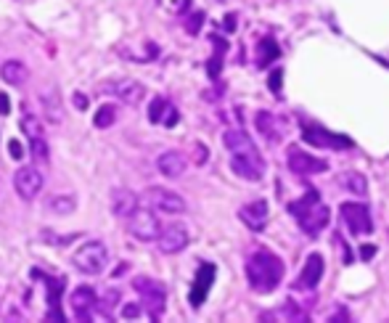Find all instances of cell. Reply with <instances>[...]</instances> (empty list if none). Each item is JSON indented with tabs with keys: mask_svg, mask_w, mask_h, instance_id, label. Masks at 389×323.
<instances>
[{
	"mask_svg": "<svg viewBox=\"0 0 389 323\" xmlns=\"http://www.w3.org/2000/svg\"><path fill=\"white\" fill-rule=\"evenodd\" d=\"M138 313H141V310L135 308V305H127V308H125V313H122V315H125V318H127V321H130V318H138Z\"/></svg>",
	"mask_w": 389,
	"mask_h": 323,
	"instance_id": "obj_38",
	"label": "cell"
},
{
	"mask_svg": "<svg viewBox=\"0 0 389 323\" xmlns=\"http://www.w3.org/2000/svg\"><path fill=\"white\" fill-rule=\"evenodd\" d=\"M30 148H32V159L35 162H48V143H45V138L30 141Z\"/></svg>",
	"mask_w": 389,
	"mask_h": 323,
	"instance_id": "obj_31",
	"label": "cell"
},
{
	"mask_svg": "<svg viewBox=\"0 0 389 323\" xmlns=\"http://www.w3.org/2000/svg\"><path fill=\"white\" fill-rule=\"evenodd\" d=\"M93 122H96V128H101V130L109 128V125H114V122H117V106H114V103H104V106L98 109V114H96Z\"/></svg>",
	"mask_w": 389,
	"mask_h": 323,
	"instance_id": "obj_27",
	"label": "cell"
},
{
	"mask_svg": "<svg viewBox=\"0 0 389 323\" xmlns=\"http://www.w3.org/2000/svg\"><path fill=\"white\" fill-rule=\"evenodd\" d=\"M156 167L165 177H180L186 173V157L180 151H165L156 162Z\"/></svg>",
	"mask_w": 389,
	"mask_h": 323,
	"instance_id": "obj_20",
	"label": "cell"
},
{
	"mask_svg": "<svg viewBox=\"0 0 389 323\" xmlns=\"http://www.w3.org/2000/svg\"><path fill=\"white\" fill-rule=\"evenodd\" d=\"M286 164H289V170L297 173V175H315V173H326V170H329V164L323 159L310 157L307 151H302V148H297V146L289 148Z\"/></svg>",
	"mask_w": 389,
	"mask_h": 323,
	"instance_id": "obj_9",
	"label": "cell"
},
{
	"mask_svg": "<svg viewBox=\"0 0 389 323\" xmlns=\"http://www.w3.org/2000/svg\"><path fill=\"white\" fill-rule=\"evenodd\" d=\"M286 209L297 218L302 231H305L307 236H313V238L320 234L331 220V209L320 202V196H318L315 189H310V191L305 193L302 199H297V202H289Z\"/></svg>",
	"mask_w": 389,
	"mask_h": 323,
	"instance_id": "obj_3",
	"label": "cell"
},
{
	"mask_svg": "<svg viewBox=\"0 0 389 323\" xmlns=\"http://www.w3.org/2000/svg\"><path fill=\"white\" fill-rule=\"evenodd\" d=\"M162 125H167V128H172V125H178V109H175V106L170 109V114H167V117H165V122H162Z\"/></svg>",
	"mask_w": 389,
	"mask_h": 323,
	"instance_id": "obj_37",
	"label": "cell"
},
{
	"mask_svg": "<svg viewBox=\"0 0 389 323\" xmlns=\"http://www.w3.org/2000/svg\"><path fill=\"white\" fill-rule=\"evenodd\" d=\"M117 299H120V292H117V289H111V292H106L104 302H98V305H101V313L111 318V310H114V302H117Z\"/></svg>",
	"mask_w": 389,
	"mask_h": 323,
	"instance_id": "obj_32",
	"label": "cell"
},
{
	"mask_svg": "<svg viewBox=\"0 0 389 323\" xmlns=\"http://www.w3.org/2000/svg\"><path fill=\"white\" fill-rule=\"evenodd\" d=\"M127 231H130V236H135L138 241H156L162 225H159V218H156L151 209L135 207L133 212L127 215Z\"/></svg>",
	"mask_w": 389,
	"mask_h": 323,
	"instance_id": "obj_6",
	"label": "cell"
},
{
	"mask_svg": "<svg viewBox=\"0 0 389 323\" xmlns=\"http://www.w3.org/2000/svg\"><path fill=\"white\" fill-rule=\"evenodd\" d=\"M8 151H11L14 159H21V157H24V151H21V143H19V141H11V143H8Z\"/></svg>",
	"mask_w": 389,
	"mask_h": 323,
	"instance_id": "obj_36",
	"label": "cell"
},
{
	"mask_svg": "<svg viewBox=\"0 0 389 323\" xmlns=\"http://www.w3.org/2000/svg\"><path fill=\"white\" fill-rule=\"evenodd\" d=\"M21 130L27 132L30 141L43 138V125H40V119L35 117V114H24V119H21Z\"/></svg>",
	"mask_w": 389,
	"mask_h": 323,
	"instance_id": "obj_29",
	"label": "cell"
},
{
	"mask_svg": "<svg viewBox=\"0 0 389 323\" xmlns=\"http://www.w3.org/2000/svg\"><path fill=\"white\" fill-rule=\"evenodd\" d=\"M215 276H217V268H215L212 263H201V265H199V270H196V279H194V286H191V294H188V302H191V308H201V305H204V299L210 297L212 283H215Z\"/></svg>",
	"mask_w": 389,
	"mask_h": 323,
	"instance_id": "obj_11",
	"label": "cell"
},
{
	"mask_svg": "<svg viewBox=\"0 0 389 323\" xmlns=\"http://www.w3.org/2000/svg\"><path fill=\"white\" fill-rule=\"evenodd\" d=\"M323 279V257L313 252L307 260H305V268H302V273L297 276L294 281V289H300V292H313L315 286L320 283Z\"/></svg>",
	"mask_w": 389,
	"mask_h": 323,
	"instance_id": "obj_14",
	"label": "cell"
},
{
	"mask_svg": "<svg viewBox=\"0 0 389 323\" xmlns=\"http://www.w3.org/2000/svg\"><path fill=\"white\" fill-rule=\"evenodd\" d=\"M135 292L141 294V299H143V305L149 310V315L156 321L162 313H165V305H167V289L159 283V281L154 279H146V276H141V279H135Z\"/></svg>",
	"mask_w": 389,
	"mask_h": 323,
	"instance_id": "obj_5",
	"label": "cell"
},
{
	"mask_svg": "<svg viewBox=\"0 0 389 323\" xmlns=\"http://www.w3.org/2000/svg\"><path fill=\"white\" fill-rule=\"evenodd\" d=\"M109 202H111V212H114L117 218H127L135 207H138V196H135L130 189H114Z\"/></svg>",
	"mask_w": 389,
	"mask_h": 323,
	"instance_id": "obj_19",
	"label": "cell"
},
{
	"mask_svg": "<svg viewBox=\"0 0 389 323\" xmlns=\"http://www.w3.org/2000/svg\"><path fill=\"white\" fill-rule=\"evenodd\" d=\"M0 77H3V82H8V85H21V82L27 80V67H24L21 61H6V64L0 67Z\"/></svg>",
	"mask_w": 389,
	"mask_h": 323,
	"instance_id": "obj_24",
	"label": "cell"
},
{
	"mask_svg": "<svg viewBox=\"0 0 389 323\" xmlns=\"http://www.w3.org/2000/svg\"><path fill=\"white\" fill-rule=\"evenodd\" d=\"M284 279V263L270 250H257L246 257V281L257 294H270Z\"/></svg>",
	"mask_w": 389,
	"mask_h": 323,
	"instance_id": "obj_2",
	"label": "cell"
},
{
	"mask_svg": "<svg viewBox=\"0 0 389 323\" xmlns=\"http://www.w3.org/2000/svg\"><path fill=\"white\" fill-rule=\"evenodd\" d=\"M146 199H149V204L156 209V212H165V215H183L186 212V199L180 196V193L170 191V189H159V186H154L146 191Z\"/></svg>",
	"mask_w": 389,
	"mask_h": 323,
	"instance_id": "obj_8",
	"label": "cell"
},
{
	"mask_svg": "<svg viewBox=\"0 0 389 323\" xmlns=\"http://www.w3.org/2000/svg\"><path fill=\"white\" fill-rule=\"evenodd\" d=\"M225 148L230 151V170L244 180H262L265 175V159L260 157L255 141L244 130H225Z\"/></svg>",
	"mask_w": 389,
	"mask_h": 323,
	"instance_id": "obj_1",
	"label": "cell"
},
{
	"mask_svg": "<svg viewBox=\"0 0 389 323\" xmlns=\"http://www.w3.org/2000/svg\"><path fill=\"white\" fill-rule=\"evenodd\" d=\"M339 183L345 186L347 191L358 193V196H365V193H368V180L360 175V173H342V175H339Z\"/></svg>",
	"mask_w": 389,
	"mask_h": 323,
	"instance_id": "obj_25",
	"label": "cell"
},
{
	"mask_svg": "<svg viewBox=\"0 0 389 323\" xmlns=\"http://www.w3.org/2000/svg\"><path fill=\"white\" fill-rule=\"evenodd\" d=\"M342 220H345L347 231L352 236H368L374 231V220H371V209L368 204H360V202H347L342 204Z\"/></svg>",
	"mask_w": 389,
	"mask_h": 323,
	"instance_id": "obj_7",
	"label": "cell"
},
{
	"mask_svg": "<svg viewBox=\"0 0 389 323\" xmlns=\"http://www.w3.org/2000/svg\"><path fill=\"white\" fill-rule=\"evenodd\" d=\"M268 202L265 199H255V202H249V204H244L239 209V218L244 220L246 228H252V231H262L265 225H268Z\"/></svg>",
	"mask_w": 389,
	"mask_h": 323,
	"instance_id": "obj_15",
	"label": "cell"
},
{
	"mask_svg": "<svg viewBox=\"0 0 389 323\" xmlns=\"http://www.w3.org/2000/svg\"><path fill=\"white\" fill-rule=\"evenodd\" d=\"M281 80H284V72H281V69H273V72H270V90H273V93H275V96H281Z\"/></svg>",
	"mask_w": 389,
	"mask_h": 323,
	"instance_id": "obj_33",
	"label": "cell"
},
{
	"mask_svg": "<svg viewBox=\"0 0 389 323\" xmlns=\"http://www.w3.org/2000/svg\"><path fill=\"white\" fill-rule=\"evenodd\" d=\"M374 247H363V260H368V257H371V254H374Z\"/></svg>",
	"mask_w": 389,
	"mask_h": 323,
	"instance_id": "obj_41",
	"label": "cell"
},
{
	"mask_svg": "<svg viewBox=\"0 0 389 323\" xmlns=\"http://www.w3.org/2000/svg\"><path fill=\"white\" fill-rule=\"evenodd\" d=\"M43 173L37 170V167H32V164H27V167H21V170H16L14 175V186H16V193L21 196V199H35L37 193L43 191Z\"/></svg>",
	"mask_w": 389,
	"mask_h": 323,
	"instance_id": "obj_12",
	"label": "cell"
},
{
	"mask_svg": "<svg viewBox=\"0 0 389 323\" xmlns=\"http://www.w3.org/2000/svg\"><path fill=\"white\" fill-rule=\"evenodd\" d=\"M278 56H281V48L275 43V37H270V35L262 37L260 45H257V67H260V69H268Z\"/></svg>",
	"mask_w": 389,
	"mask_h": 323,
	"instance_id": "obj_21",
	"label": "cell"
},
{
	"mask_svg": "<svg viewBox=\"0 0 389 323\" xmlns=\"http://www.w3.org/2000/svg\"><path fill=\"white\" fill-rule=\"evenodd\" d=\"M188 231L180 225V222H172V225H167V228H162L159 231V236H156V244H159V250L165 252V254H178V252H183L186 247H188Z\"/></svg>",
	"mask_w": 389,
	"mask_h": 323,
	"instance_id": "obj_13",
	"label": "cell"
},
{
	"mask_svg": "<svg viewBox=\"0 0 389 323\" xmlns=\"http://www.w3.org/2000/svg\"><path fill=\"white\" fill-rule=\"evenodd\" d=\"M75 103H77V106H80V109H85V106H88V101H85L82 96H75Z\"/></svg>",
	"mask_w": 389,
	"mask_h": 323,
	"instance_id": "obj_42",
	"label": "cell"
},
{
	"mask_svg": "<svg viewBox=\"0 0 389 323\" xmlns=\"http://www.w3.org/2000/svg\"><path fill=\"white\" fill-rule=\"evenodd\" d=\"M233 24H236V16H228V19H225V27H228V30L225 32H233Z\"/></svg>",
	"mask_w": 389,
	"mask_h": 323,
	"instance_id": "obj_40",
	"label": "cell"
},
{
	"mask_svg": "<svg viewBox=\"0 0 389 323\" xmlns=\"http://www.w3.org/2000/svg\"><path fill=\"white\" fill-rule=\"evenodd\" d=\"M72 263L85 276H101L106 270V265H109V250H106L104 241H88L75 252Z\"/></svg>",
	"mask_w": 389,
	"mask_h": 323,
	"instance_id": "obj_4",
	"label": "cell"
},
{
	"mask_svg": "<svg viewBox=\"0 0 389 323\" xmlns=\"http://www.w3.org/2000/svg\"><path fill=\"white\" fill-rule=\"evenodd\" d=\"M212 43L217 45V53L210 59V64H207V69H210V77H217L220 74V64H223V56H225V51H228V45L217 37V35H212Z\"/></svg>",
	"mask_w": 389,
	"mask_h": 323,
	"instance_id": "obj_28",
	"label": "cell"
},
{
	"mask_svg": "<svg viewBox=\"0 0 389 323\" xmlns=\"http://www.w3.org/2000/svg\"><path fill=\"white\" fill-rule=\"evenodd\" d=\"M109 90H111L122 103H127V106H138V103L146 98V88H143L138 80H117V82L109 85Z\"/></svg>",
	"mask_w": 389,
	"mask_h": 323,
	"instance_id": "obj_16",
	"label": "cell"
},
{
	"mask_svg": "<svg viewBox=\"0 0 389 323\" xmlns=\"http://www.w3.org/2000/svg\"><path fill=\"white\" fill-rule=\"evenodd\" d=\"M75 196H53L51 199V209L53 212H59V215H69V212H75Z\"/></svg>",
	"mask_w": 389,
	"mask_h": 323,
	"instance_id": "obj_30",
	"label": "cell"
},
{
	"mask_svg": "<svg viewBox=\"0 0 389 323\" xmlns=\"http://www.w3.org/2000/svg\"><path fill=\"white\" fill-rule=\"evenodd\" d=\"M45 279V292H48V321H64V315L59 313V305H61V292H64V279H51V276H43Z\"/></svg>",
	"mask_w": 389,
	"mask_h": 323,
	"instance_id": "obj_18",
	"label": "cell"
},
{
	"mask_svg": "<svg viewBox=\"0 0 389 323\" xmlns=\"http://www.w3.org/2000/svg\"><path fill=\"white\" fill-rule=\"evenodd\" d=\"M69 305H72V310H75L77 321H90L93 308L98 305V297H96V292H93L90 286H80V289H75V292H72Z\"/></svg>",
	"mask_w": 389,
	"mask_h": 323,
	"instance_id": "obj_17",
	"label": "cell"
},
{
	"mask_svg": "<svg viewBox=\"0 0 389 323\" xmlns=\"http://www.w3.org/2000/svg\"><path fill=\"white\" fill-rule=\"evenodd\" d=\"M257 130L260 135L268 141V143H278L281 141V130H278V122L270 112H260L257 114Z\"/></svg>",
	"mask_w": 389,
	"mask_h": 323,
	"instance_id": "obj_23",
	"label": "cell"
},
{
	"mask_svg": "<svg viewBox=\"0 0 389 323\" xmlns=\"http://www.w3.org/2000/svg\"><path fill=\"white\" fill-rule=\"evenodd\" d=\"M347 318H350V315L345 313V308H339V313H336V315H329V321H347Z\"/></svg>",
	"mask_w": 389,
	"mask_h": 323,
	"instance_id": "obj_39",
	"label": "cell"
},
{
	"mask_svg": "<svg viewBox=\"0 0 389 323\" xmlns=\"http://www.w3.org/2000/svg\"><path fill=\"white\" fill-rule=\"evenodd\" d=\"M170 101L167 98H154L149 106V119L154 122V125H159V122H165V117L170 114Z\"/></svg>",
	"mask_w": 389,
	"mask_h": 323,
	"instance_id": "obj_26",
	"label": "cell"
},
{
	"mask_svg": "<svg viewBox=\"0 0 389 323\" xmlns=\"http://www.w3.org/2000/svg\"><path fill=\"white\" fill-rule=\"evenodd\" d=\"M0 114H3V117L11 114V98H8L6 93H0Z\"/></svg>",
	"mask_w": 389,
	"mask_h": 323,
	"instance_id": "obj_35",
	"label": "cell"
},
{
	"mask_svg": "<svg viewBox=\"0 0 389 323\" xmlns=\"http://www.w3.org/2000/svg\"><path fill=\"white\" fill-rule=\"evenodd\" d=\"M201 21H204V14L199 11V14H196L191 21H188V32H191V35H196V32H199V27H201Z\"/></svg>",
	"mask_w": 389,
	"mask_h": 323,
	"instance_id": "obj_34",
	"label": "cell"
},
{
	"mask_svg": "<svg viewBox=\"0 0 389 323\" xmlns=\"http://www.w3.org/2000/svg\"><path fill=\"white\" fill-rule=\"evenodd\" d=\"M262 318H268V321H300L302 323V321H307L310 315H307V313H302L300 305L289 299V302L281 305V310H275V313H265Z\"/></svg>",
	"mask_w": 389,
	"mask_h": 323,
	"instance_id": "obj_22",
	"label": "cell"
},
{
	"mask_svg": "<svg viewBox=\"0 0 389 323\" xmlns=\"http://www.w3.org/2000/svg\"><path fill=\"white\" fill-rule=\"evenodd\" d=\"M302 138H305L310 146H318V148H350L352 146L350 138L336 135V132H331V130H323V128H318V125H302Z\"/></svg>",
	"mask_w": 389,
	"mask_h": 323,
	"instance_id": "obj_10",
	"label": "cell"
}]
</instances>
